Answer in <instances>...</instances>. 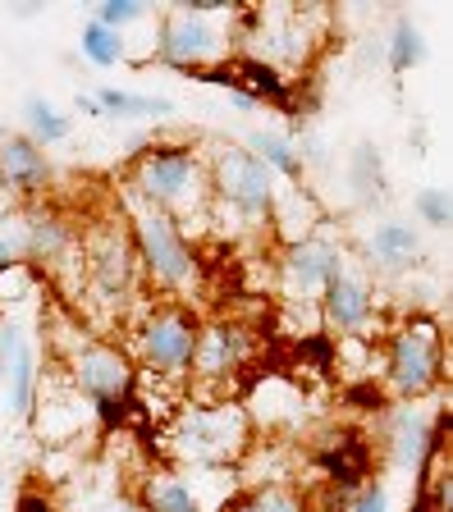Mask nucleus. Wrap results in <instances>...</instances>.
<instances>
[{
	"mask_svg": "<svg viewBox=\"0 0 453 512\" xmlns=\"http://www.w3.org/2000/svg\"><path fill=\"white\" fill-rule=\"evenodd\" d=\"M133 202L170 215L179 229L188 220H211V183H206V156L193 142H156L129 165L124 183Z\"/></svg>",
	"mask_w": 453,
	"mask_h": 512,
	"instance_id": "nucleus-1",
	"label": "nucleus"
},
{
	"mask_svg": "<svg viewBox=\"0 0 453 512\" xmlns=\"http://www.w3.org/2000/svg\"><path fill=\"white\" fill-rule=\"evenodd\" d=\"M330 32V10L316 5H266V10H234V37L248 42V55L293 78V69H307Z\"/></svg>",
	"mask_w": 453,
	"mask_h": 512,
	"instance_id": "nucleus-2",
	"label": "nucleus"
},
{
	"mask_svg": "<svg viewBox=\"0 0 453 512\" xmlns=\"http://www.w3.org/2000/svg\"><path fill=\"white\" fill-rule=\"evenodd\" d=\"M234 37V5H165L156 23V60L174 74H202L229 64Z\"/></svg>",
	"mask_w": 453,
	"mask_h": 512,
	"instance_id": "nucleus-3",
	"label": "nucleus"
},
{
	"mask_svg": "<svg viewBox=\"0 0 453 512\" xmlns=\"http://www.w3.org/2000/svg\"><path fill=\"white\" fill-rule=\"evenodd\" d=\"M119 197L129 206V238H133V252H138L142 279L161 288L170 302L193 298L197 284H202V261H197V247L188 243V234L170 215L133 202L124 188H119Z\"/></svg>",
	"mask_w": 453,
	"mask_h": 512,
	"instance_id": "nucleus-4",
	"label": "nucleus"
},
{
	"mask_svg": "<svg viewBox=\"0 0 453 512\" xmlns=\"http://www.w3.org/2000/svg\"><path fill=\"white\" fill-rule=\"evenodd\" d=\"M252 448V421L243 403H188L174 416L170 453L193 471H225Z\"/></svg>",
	"mask_w": 453,
	"mask_h": 512,
	"instance_id": "nucleus-5",
	"label": "nucleus"
},
{
	"mask_svg": "<svg viewBox=\"0 0 453 512\" xmlns=\"http://www.w3.org/2000/svg\"><path fill=\"white\" fill-rule=\"evenodd\" d=\"M197 334H202V316L188 302H151L142 316L133 320V366H142L156 380H188L193 371Z\"/></svg>",
	"mask_w": 453,
	"mask_h": 512,
	"instance_id": "nucleus-6",
	"label": "nucleus"
},
{
	"mask_svg": "<svg viewBox=\"0 0 453 512\" xmlns=\"http://www.w3.org/2000/svg\"><path fill=\"white\" fill-rule=\"evenodd\" d=\"M206 183H211V211L234 215L243 229H270L280 179L252 156L248 147H216L206 156Z\"/></svg>",
	"mask_w": 453,
	"mask_h": 512,
	"instance_id": "nucleus-7",
	"label": "nucleus"
},
{
	"mask_svg": "<svg viewBox=\"0 0 453 512\" xmlns=\"http://www.w3.org/2000/svg\"><path fill=\"white\" fill-rule=\"evenodd\" d=\"M78 256H83V288L87 298L101 302L106 316H124L129 302L138 298V284H142V270H138V252H133V238H129V224H97L78 238Z\"/></svg>",
	"mask_w": 453,
	"mask_h": 512,
	"instance_id": "nucleus-8",
	"label": "nucleus"
},
{
	"mask_svg": "<svg viewBox=\"0 0 453 512\" xmlns=\"http://www.w3.org/2000/svg\"><path fill=\"white\" fill-rule=\"evenodd\" d=\"M385 389L394 403H421L444 380V334L431 316H412L385 339Z\"/></svg>",
	"mask_w": 453,
	"mask_h": 512,
	"instance_id": "nucleus-9",
	"label": "nucleus"
},
{
	"mask_svg": "<svg viewBox=\"0 0 453 512\" xmlns=\"http://www.w3.org/2000/svg\"><path fill=\"white\" fill-rule=\"evenodd\" d=\"M65 371L74 394L87 398V407H119L133 403V389H138V366L124 348L106 339H78L65 357Z\"/></svg>",
	"mask_w": 453,
	"mask_h": 512,
	"instance_id": "nucleus-10",
	"label": "nucleus"
},
{
	"mask_svg": "<svg viewBox=\"0 0 453 512\" xmlns=\"http://www.w3.org/2000/svg\"><path fill=\"white\" fill-rule=\"evenodd\" d=\"M252 352H257V339H252L248 325H238V320H202L188 380L197 389H206V394H216V403H220V394L252 362Z\"/></svg>",
	"mask_w": 453,
	"mask_h": 512,
	"instance_id": "nucleus-11",
	"label": "nucleus"
},
{
	"mask_svg": "<svg viewBox=\"0 0 453 512\" xmlns=\"http://www.w3.org/2000/svg\"><path fill=\"white\" fill-rule=\"evenodd\" d=\"M348 266V247L330 234H307L284 247L280 256V288L289 302H316L321 288Z\"/></svg>",
	"mask_w": 453,
	"mask_h": 512,
	"instance_id": "nucleus-12",
	"label": "nucleus"
},
{
	"mask_svg": "<svg viewBox=\"0 0 453 512\" xmlns=\"http://www.w3.org/2000/svg\"><path fill=\"white\" fill-rule=\"evenodd\" d=\"M316 311H321V325L335 334V339H367L371 320H376V288H371V275L344 266L321 288Z\"/></svg>",
	"mask_w": 453,
	"mask_h": 512,
	"instance_id": "nucleus-13",
	"label": "nucleus"
},
{
	"mask_svg": "<svg viewBox=\"0 0 453 512\" xmlns=\"http://www.w3.org/2000/svg\"><path fill=\"white\" fill-rule=\"evenodd\" d=\"M307 394H302V384H293L289 375L270 371L266 380L257 384L248 394V421L252 426H266V430H298L307 421Z\"/></svg>",
	"mask_w": 453,
	"mask_h": 512,
	"instance_id": "nucleus-14",
	"label": "nucleus"
},
{
	"mask_svg": "<svg viewBox=\"0 0 453 512\" xmlns=\"http://www.w3.org/2000/svg\"><path fill=\"white\" fill-rule=\"evenodd\" d=\"M51 183V160L28 133H0V188L10 197H37Z\"/></svg>",
	"mask_w": 453,
	"mask_h": 512,
	"instance_id": "nucleus-15",
	"label": "nucleus"
},
{
	"mask_svg": "<svg viewBox=\"0 0 453 512\" xmlns=\"http://www.w3.org/2000/svg\"><path fill=\"white\" fill-rule=\"evenodd\" d=\"M19 220H23V261H28V266L60 270L78 256V234L65 215L33 211V215H19Z\"/></svg>",
	"mask_w": 453,
	"mask_h": 512,
	"instance_id": "nucleus-16",
	"label": "nucleus"
},
{
	"mask_svg": "<svg viewBox=\"0 0 453 512\" xmlns=\"http://www.w3.org/2000/svg\"><path fill=\"white\" fill-rule=\"evenodd\" d=\"M421 261V229L412 220H380L367 238V266L380 275H408Z\"/></svg>",
	"mask_w": 453,
	"mask_h": 512,
	"instance_id": "nucleus-17",
	"label": "nucleus"
},
{
	"mask_svg": "<svg viewBox=\"0 0 453 512\" xmlns=\"http://www.w3.org/2000/svg\"><path fill=\"white\" fill-rule=\"evenodd\" d=\"M142 512H211V503L202 499L197 471H161L142 480Z\"/></svg>",
	"mask_w": 453,
	"mask_h": 512,
	"instance_id": "nucleus-18",
	"label": "nucleus"
},
{
	"mask_svg": "<svg viewBox=\"0 0 453 512\" xmlns=\"http://www.w3.org/2000/svg\"><path fill=\"white\" fill-rule=\"evenodd\" d=\"M37 380H42V366H37V348L28 339L19 343V352H14L10 371H5V380H0V389H5V412L14 416V421H33L37 416Z\"/></svg>",
	"mask_w": 453,
	"mask_h": 512,
	"instance_id": "nucleus-19",
	"label": "nucleus"
},
{
	"mask_svg": "<svg viewBox=\"0 0 453 512\" xmlns=\"http://www.w3.org/2000/svg\"><path fill=\"white\" fill-rule=\"evenodd\" d=\"M316 467L335 480V485H344L348 494H353L357 485H367V480H371L367 444H362L357 435H335L330 444H321V448H316Z\"/></svg>",
	"mask_w": 453,
	"mask_h": 512,
	"instance_id": "nucleus-20",
	"label": "nucleus"
},
{
	"mask_svg": "<svg viewBox=\"0 0 453 512\" xmlns=\"http://www.w3.org/2000/svg\"><path fill=\"white\" fill-rule=\"evenodd\" d=\"M243 142H248V151L275 174V179H289V188H298V183L307 179V165H302V151L293 138H284L275 128H252Z\"/></svg>",
	"mask_w": 453,
	"mask_h": 512,
	"instance_id": "nucleus-21",
	"label": "nucleus"
},
{
	"mask_svg": "<svg viewBox=\"0 0 453 512\" xmlns=\"http://www.w3.org/2000/svg\"><path fill=\"white\" fill-rule=\"evenodd\" d=\"M234 78L243 83V92L252 96V101H266V106H280L289 110L293 106V83L280 74V69H270V64L252 60V55H243V60H234Z\"/></svg>",
	"mask_w": 453,
	"mask_h": 512,
	"instance_id": "nucleus-22",
	"label": "nucleus"
},
{
	"mask_svg": "<svg viewBox=\"0 0 453 512\" xmlns=\"http://www.w3.org/2000/svg\"><path fill=\"white\" fill-rule=\"evenodd\" d=\"M97 106L110 119H170L174 101L170 96H151V92H129V87H97Z\"/></svg>",
	"mask_w": 453,
	"mask_h": 512,
	"instance_id": "nucleus-23",
	"label": "nucleus"
},
{
	"mask_svg": "<svg viewBox=\"0 0 453 512\" xmlns=\"http://www.w3.org/2000/svg\"><path fill=\"white\" fill-rule=\"evenodd\" d=\"M23 124H28V138H33L37 147L69 142V133H74V119L55 106V101H46V96H28V101H23Z\"/></svg>",
	"mask_w": 453,
	"mask_h": 512,
	"instance_id": "nucleus-24",
	"label": "nucleus"
},
{
	"mask_svg": "<svg viewBox=\"0 0 453 512\" xmlns=\"http://www.w3.org/2000/svg\"><path fill=\"white\" fill-rule=\"evenodd\" d=\"M426 32L417 28V23L403 14V19H394V28H389V37H385V55H389V69L394 74H412L417 64H426Z\"/></svg>",
	"mask_w": 453,
	"mask_h": 512,
	"instance_id": "nucleus-25",
	"label": "nucleus"
},
{
	"mask_svg": "<svg viewBox=\"0 0 453 512\" xmlns=\"http://www.w3.org/2000/svg\"><path fill=\"white\" fill-rule=\"evenodd\" d=\"M225 512H307V499L280 480V485H257V490L229 499Z\"/></svg>",
	"mask_w": 453,
	"mask_h": 512,
	"instance_id": "nucleus-26",
	"label": "nucleus"
},
{
	"mask_svg": "<svg viewBox=\"0 0 453 512\" xmlns=\"http://www.w3.org/2000/svg\"><path fill=\"white\" fill-rule=\"evenodd\" d=\"M78 51H83L87 64H97V69H115V64L129 60V46H124V37H119V32H110V28H101V23H92V19L83 23Z\"/></svg>",
	"mask_w": 453,
	"mask_h": 512,
	"instance_id": "nucleus-27",
	"label": "nucleus"
},
{
	"mask_svg": "<svg viewBox=\"0 0 453 512\" xmlns=\"http://www.w3.org/2000/svg\"><path fill=\"white\" fill-rule=\"evenodd\" d=\"M37 293H42V275H37V266L14 261L10 270H0V311H5L10 320L23 302H37Z\"/></svg>",
	"mask_w": 453,
	"mask_h": 512,
	"instance_id": "nucleus-28",
	"label": "nucleus"
},
{
	"mask_svg": "<svg viewBox=\"0 0 453 512\" xmlns=\"http://www.w3.org/2000/svg\"><path fill=\"white\" fill-rule=\"evenodd\" d=\"M353 188L362 202H376L380 192H385V170H380V151L371 142L353 151Z\"/></svg>",
	"mask_w": 453,
	"mask_h": 512,
	"instance_id": "nucleus-29",
	"label": "nucleus"
},
{
	"mask_svg": "<svg viewBox=\"0 0 453 512\" xmlns=\"http://www.w3.org/2000/svg\"><path fill=\"white\" fill-rule=\"evenodd\" d=\"M412 211H417V220L426 224V229H449V220H453L449 188H440V183H426V188H417V197H412Z\"/></svg>",
	"mask_w": 453,
	"mask_h": 512,
	"instance_id": "nucleus-30",
	"label": "nucleus"
},
{
	"mask_svg": "<svg viewBox=\"0 0 453 512\" xmlns=\"http://www.w3.org/2000/svg\"><path fill=\"white\" fill-rule=\"evenodd\" d=\"M142 19H151V10L142 0H101L97 10H92V23L119 32V37H124V28H133V23H142Z\"/></svg>",
	"mask_w": 453,
	"mask_h": 512,
	"instance_id": "nucleus-31",
	"label": "nucleus"
},
{
	"mask_svg": "<svg viewBox=\"0 0 453 512\" xmlns=\"http://www.w3.org/2000/svg\"><path fill=\"white\" fill-rule=\"evenodd\" d=\"M344 512H389V485L380 476H371L367 485H357V490L348 494Z\"/></svg>",
	"mask_w": 453,
	"mask_h": 512,
	"instance_id": "nucleus-32",
	"label": "nucleus"
},
{
	"mask_svg": "<svg viewBox=\"0 0 453 512\" xmlns=\"http://www.w3.org/2000/svg\"><path fill=\"white\" fill-rule=\"evenodd\" d=\"M23 261V220L14 211H0V270Z\"/></svg>",
	"mask_w": 453,
	"mask_h": 512,
	"instance_id": "nucleus-33",
	"label": "nucleus"
},
{
	"mask_svg": "<svg viewBox=\"0 0 453 512\" xmlns=\"http://www.w3.org/2000/svg\"><path fill=\"white\" fill-rule=\"evenodd\" d=\"M23 339H28V334H23L19 320H0V380H5V371H10L14 352H19Z\"/></svg>",
	"mask_w": 453,
	"mask_h": 512,
	"instance_id": "nucleus-34",
	"label": "nucleus"
},
{
	"mask_svg": "<svg viewBox=\"0 0 453 512\" xmlns=\"http://www.w3.org/2000/svg\"><path fill=\"white\" fill-rule=\"evenodd\" d=\"M14 512H60V508H55L51 494H42V490H23V494H19V503H14Z\"/></svg>",
	"mask_w": 453,
	"mask_h": 512,
	"instance_id": "nucleus-35",
	"label": "nucleus"
},
{
	"mask_svg": "<svg viewBox=\"0 0 453 512\" xmlns=\"http://www.w3.org/2000/svg\"><path fill=\"white\" fill-rule=\"evenodd\" d=\"M78 512H142V508H138V503H129V499H115V494H110V499H92L87 508H78Z\"/></svg>",
	"mask_w": 453,
	"mask_h": 512,
	"instance_id": "nucleus-36",
	"label": "nucleus"
},
{
	"mask_svg": "<svg viewBox=\"0 0 453 512\" xmlns=\"http://www.w3.org/2000/svg\"><path fill=\"white\" fill-rule=\"evenodd\" d=\"M74 110H78V115H87V119H106V115H101V106H97V96H92V92H78V96H74Z\"/></svg>",
	"mask_w": 453,
	"mask_h": 512,
	"instance_id": "nucleus-37",
	"label": "nucleus"
},
{
	"mask_svg": "<svg viewBox=\"0 0 453 512\" xmlns=\"http://www.w3.org/2000/svg\"><path fill=\"white\" fill-rule=\"evenodd\" d=\"M5 206H14V197H10L5 188H0V211H5Z\"/></svg>",
	"mask_w": 453,
	"mask_h": 512,
	"instance_id": "nucleus-38",
	"label": "nucleus"
},
{
	"mask_svg": "<svg viewBox=\"0 0 453 512\" xmlns=\"http://www.w3.org/2000/svg\"><path fill=\"white\" fill-rule=\"evenodd\" d=\"M412 512H435V508H431V503H426V499H417V508H412Z\"/></svg>",
	"mask_w": 453,
	"mask_h": 512,
	"instance_id": "nucleus-39",
	"label": "nucleus"
},
{
	"mask_svg": "<svg viewBox=\"0 0 453 512\" xmlns=\"http://www.w3.org/2000/svg\"><path fill=\"white\" fill-rule=\"evenodd\" d=\"M0 490H5V462H0Z\"/></svg>",
	"mask_w": 453,
	"mask_h": 512,
	"instance_id": "nucleus-40",
	"label": "nucleus"
}]
</instances>
